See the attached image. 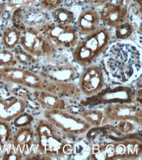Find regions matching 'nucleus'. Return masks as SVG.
Returning a JSON list of instances; mask_svg holds the SVG:
<instances>
[{
	"label": "nucleus",
	"mask_w": 142,
	"mask_h": 160,
	"mask_svg": "<svg viewBox=\"0 0 142 160\" xmlns=\"http://www.w3.org/2000/svg\"><path fill=\"white\" fill-rule=\"evenodd\" d=\"M133 1V8L136 11L140 17H141V10H142V0H132Z\"/></svg>",
	"instance_id": "33"
},
{
	"label": "nucleus",
	"mask_w": 142,
	"mask_h": 160,
	"mask_svg": "<svg viewBox=\"0 0 142 160\" xmlns=\"http://www.w3.org/2000/svg\"><path fill=\"white\" fill-rule=\"evenodd\" d=\"M1 154V159L3 160H21L24 158L22 153L19 149L15 148L11 143L5 146Z\"/></svg>",
	"instance_id": "27"
},
{
	"label": "nucleus",
	"mask_w": 142,
	"mask_h": 160,
	"mask_svg": "<svg viewBox=\"0 0 142 160\" xmlns=\"http://www.w3.org/2000/svg\"><path fill=\"white\" fill-rule=\"evenodd\" d=\"M73 1L74 4L79 6L89 5L90 3V0H73Z\"/></svg>",
	"instance_id": "34"
},
{
	"label": "nucleus",
	"mask_w": 142,
	"mask_h": 160,
	"mask_svg": "<svg viewBox=\"0 0 142 160\" xmlns=\"http://www.w3.org/2000/svg\"><path fill=\"white\" fill-rule=\"evenodd\" d=\"M43 118L50 122L56 129L70 138H76L85 135L92 128L79 115L67 110H45Z\"/></svg>",
	"instance_id": "5"
},
{
	"label": "nucleus",
	"mask_w": 142,
	"mask_h": 160,
	"mask_svg": "<svg viewBox=\"0 0 142 160\" xmlns=\"http://www.w3.org/2000/svg\"><path fill=\"white\" fill-rule=\"evenodd\" d=\"M80 116L92 128H100L108 123L103 110L95 108L85 110L81 113Z\"/></svg>",
	"instance_id": "21"
},
{
	"label": "nucleus",
	"mask_w": 142,
	"mask_h": 160,
	"mask_svg": "<svg viewBox=\"0 0 142 160\" xmlns=\"http://www.w3.org/2000/svg\"><path fill=\"white\" fill-rule=\"evenodd\" d=\"M112 39L110 30L105 26L99 27L79 41L72 51L75 62L82 67L92 64L107 49Z\"/></svg>",
	"instance_id": "3"
},
{
	"label": "nucleus",
	"mask_w": 142,
	"mask_h": 160,
	"mask_svg": "<svg viewBox=\"0 0 142 160\" xmlns=\"http://www.w3.org/2000/svg\"><path fill=\"white\" fill-rule=\"evenodd\" d=\"M39 74L48 81L71 82L77 77L78 72L73 64L66 63L45 66Z\"/></svg>",
	"instance_id": "13"
},
{
	"label": "nucleus",
	"mask_w": 142,
	"mask_h": 160,
	"mask_svg": "<svg viewBox=\"0 0 142 160\" xmlns=\"http://www.w3.org/2000/svg\"><path fill=\"white\" fill-rule=\"evenodd\" d=\"M108 123L120 121H131L141 126V106L134 102H117L108 104L103 109Z\"/></svg>",
	"instance_id": "9"
},
{
	"label": "nucleus",
	"mask_w": 142,
	"mask_h": 160,
	"mask_svg": "<svg viewBox=\"0 0 142 160\" xmlns=\"http://www.w3.org/2000/svg\"><path fill=\"white\" fill-rule=\"evenodd\" d=\"M35 129L31 125L17 128L14 132L11 144L22 154L27 155L33 150L35 146Z\"/></svg>",
	"instance_id": "16"
},
{
	"label": "nucleus",
	"mask_w": 142,
	"mask_h": 160,
	"mask_svg": "<svg viewBox=\"0 0 142 160\" xmlns=\"http://www.w3.org/2000/svg\"><path fill=\"white\" fill-rule=\"evenodd\" d=\"M14 132L11 122L0 120V152L11 143Z\"/></svg>",
	"instance_id": "24"
},
{
	"label": "nucleus",
	"mask_w": 142,
	"mask_h": 160,
	"mask_svg": "<svg viewBox=\"0 0 142 160\" xmlns=\"http://www.w3.org/2000/svg\"><path fill=\"white\" fill-rule=\"evenodd\" d=\"M9 0H0V2H7Z\"/></svg>",
	"instance_id": "35"
},
{
	"label": "nucleus",
	"mask_w": 142,
	"mask_h": 160,
	"mask_svg": "<svg viewBox=\"0 0 142 160\" xmlns=\"http://www.w3.org/2000/svg\"><path fill=\"white\" fill-rule=\"evenodd\" d=\"M32 95L35 101L45 110H68L70 104L66 100L46 90H32Z\"/></svg>",
	"instance_id": "14"
},
{
	"label": "nucleus",
	"mask_w": 142,
	"mask_h": 160,
	"mask_svg": "<svg viewBox=\"0 0 142 160\" xmlns=\"http://www.w3.org/2000/svg\"><path fill=\"white\" fill-rule=\"evenodd\" d=\"M17 65L22 67H29L36 64L37 62V58L30 55L24 51L21 47L17 48L12 51Z\"/></svg>",
	"instance_id": "23"
},
{
	"label": "nucleus",
	"mask_w": 142,
	"mask_h": 160,
	"mask_svg": "<svg viewBox=\"0 0 142 160\" xmlns=\"http://www.w3.org/2000/svg\"><path fill=\"white\" fill-rule=\"evenodd\" d=\"M21 33V31L13 25L5 26L1 36V42L4 49L9 51L16 49L20 44Z\"/></svg>",
	"instance_id": "20"
},
{
	"label": "nucleus",
	"mask_w": 142,
	"mask_h": 160,
	"mask_svg": "<svg viewBox=\"0 0 142 160\" xmlns=\"http://www.w3.org/2000/svg\"><path fill=\"white\" fill-rule=\"evenodd\" d=\"M19 45L36 58L52 57L58 49L39 29L31 27H26L22 31Z\"/></svg>",
	"instance_id": "8"
},
{
	"label": "nucleus",
	"mask_w": 142,
	"mask_h": 160,
	"mask_svg": "<svg viewBox=\"0 0 142 160\" xmlns=\"http://www.w3.org/2000/svg\"><path fill=\"white\" fill-rule=\"evenodd\" d=\"M36 151L52 159L69 157L74 152V145L58 134V131L47 119H39L35 126Z\"/></svg>",
	"instance_id": "2"
},
{
	"label": "nucleus",
	"mask_w": 142,
	"mask_h": 160,
	"mask_svg": "<svg viewBox=\"0 0 142 160\" xmlns=\"http://www.w3.org/2000/svg\"><path fill=\"white\" fill-rule=\"evenodd\" d=\"M24 159H28V160H33V159H38V160H51L52 159L47 156L43 154H42L37 151H35V152H30L29 154H28L27 155H26L24 156Z\"/></svg>",
	"instance_id": "32"
},
{
	"label": "nucleus",
	"mask_w": 142,
	"mask_h": 160,
	"mask_svg": "<svg viewBox=\"0 0 142 160\" xmlns=\"http://www.w3.org/2000/svg\"><path fill=\"white\" fill-rule=\"evenodd\" d=\"M91 159L134 160L142 155V142L139 138H126L117 141L94 144L91 148Z\"/></svg>",
	"instance_id": "4"
},
{
	"label": "nucleus",
	"mask_w": 142,
	"mask_h": 160,
	"mask_svg": "<svg viewBox=\"0 0 142 160\" xmlns=\"http://www.w3.org/2000/svg\"><path fill=\"white\" fill-rule=\"evenodd\" d=\"M115 28V37L117 39L125 41L129 39L135 32V26L130 21H126L117 26Z\"/></svg>",
	"instance_id": "25"
},
{
	"label": "nucleus",
	"mask_w": 142,
	"mask_h": 160,
	"mask_svg": "<svg viewBox=\"0 0 142 160\" xmlns=\"http://www.w3.org/2000/svg\"><path fill=\"white\" fill-rule=\"evenodd\" d=\"M105 78L100 66L91 64L85 67L79 79V88L82 94L90 98L96 95L104 88Z\"/></svg>",
	"instance_id": "10"
},
{
	"label": "nucleus",
	"mask_w": 142,
	"mask_h": 160,
	"mask_svg": "<svg viewBox=\"0 0 142 160\" xmlns=\"http://www.w3.org/2000/svg\"><path fill=\"white\" fill-rule=\"evenodd\" d=\"M100 12L94 8H88L81 12L76 22L79 34L86 36L95 31L100 26Z\"/></svg>",
	"instance_id": "17"
},
{
	"label": "nucleus",
	"mask_w": 142,
	"mask_h": 160,
	"mask_svg": "<svg viewBox=\"0 0 142 160\" xmlns=\"http://www.w3.org/2000/svg\"><path fill=\"white\" fill-rule=\"evenodd\" d=\"M37 29L58 49H73L80 40L77 28L72 24L62 25L51 20L41 25Z\"/></svg>",
	"instance_id": "7"
},
{
	"label": "nucleus",
	"mask_w": 142,
	"mask_h": 160,
	"mask_svg": "<svg viewBox=\"0 0 142 160\" xmlns=\"http://www.w3.org/2000/svg\"><path fill=\"white\" fill-rule=\"evenodd\" d=\"M110 2H116L123 5L130 7L132 0H90L89 5L92 6V8H98V7H101L104 4Z\"/></svg>",
	"instance_id": "31"
},
{
	"label": "nucleus",
	"mask_w": 142,
	"mask_h": 160,
	"mask_svg": "<svg viewBox=\"0 0 142 160\" xmlns=\"http://www.w3.org/2000/svg\"><path fill=\"white\" fill-rule=\"evenodd\" d=\"M34 121V117L31 114H29L26 111L22 114L18 116L14 120H13V125L17 128H22V127L31 125V123Z\"/></svg>",
	"instance_id": "29"
},
{
	"label": "nucleus",
	"mask_w": 142,
	"mask_h": 160,
	"mask_svg": "<svg viewBox=\"0 0 142 160\" xmlns=\"http://www.w3.org/2000/svg\"><path fill=\"white\" fill-rule=\"evenodd\" d=\"M117 124L115 125V132L123 136L131 135L136 133L137 130L136 123L131 121H120L115 122Z\"/></svg>",
	"instance_id": "26"
},
{
	"label": "nucleus",
	"mask_w": 142,
	"mask_h": 160,
	"mask_svg": "<svg viewBox=\"0 0 142 160\" xmlns=\"http://www.w3.org/2000/svg\"><path fill=\"white\" fill-rule=\"evenodd\" d=\"M43 90L51 92L66 101H77L81 96V92L78 85L72 82H60L46 80L45 89Z\"/></svg>",
	"instance_id": "18"
},
{
	"label": "nucleus",
	"mask_w": 142,
	"mask_h": 160,
	"mask_svg": "<svg viewBox=\"0 0 142 160\" xmlns=\"http://www.w3.org/2000/svg\"><path fill=\"white\" fill-rule=\"evenodd\" d=\"M20 21L25 27L39 28L47 21L46 12L40 8H32L21 9L20 11Z\"/></svg>",
	"instance_id": "19"
},
{
	"label": "nucleus",
	"mask_w": 142,
	"mask_h": 160,
	"mask_svg": "<svg viewBox=\"0 0 142 160\" xmlns=\"http://www.w3.org/2000/svg\"><path fill=\"white\" fill-rule=\"evenodd\" d=\"M27 108L25 99L20 97H0V120L11 122Z\"/></svg>",
	"instance_id": "15"
},
{
	"label": "nucleus",
	"mask_w": 142,
	"mask_h": 160,
	"mask_svg": "<svg viewBox=\"0 0 142 160\" xmlns=\"http://www.w3.org/2000/svg\"><path fill=\"white\" fill-rule=\"evenodd\" d=\"M141 51L136 44L119 42L111 45L107 50L104 64L112 79L125 82L141 70Z\"/></svg>",
	"instance_id": "1"
},
{
	"label": "nucleus",
	"mask_w": 142,
	"mask_h": 160,
	"mask_svg": "<svg viewBox=\"0 0 142 160\" xmlns=\"http://www.w3.org/2000/svg\"><path fill=\"white\" fill-rule=\"evenodd\" d=\"M16 65L17 62L12 51L5 49H0V68Z\"/></svg>",
	"instance_id": "28"
},
{
	"label": "nucleus",
	"mask_w": 142,
	"mask_h": 160,
	"mask_svg": "<svg viewBox=\"0 0 142 160\" xmlns=\"http://www.w3.org/2000/svg\"><path fill=\"white\" fill-rule=\"evenodd\" d=\"M135 93L134 89L128 86L103 89L96 95L90 97L89 102H82V104L85 106H95L101 104L134 102Z\"/></svg>",
	"instance_id": "11"
},
{
	"label": "nucleus",
	"mask_w": 142,
	"mask_h": 160,
	"mask_svg": "<svg viewBox=\"0 0 142 160\" xmlns=\"http://www.w3.org/2000/svg\"><path fill=\"white\" fill-rule=\"evenodd\" d=\"M64 0H39V8L45 12H52L61 7Z\"/></svg>",
	"instance_id": "30"
},
{
	"label": "nucleus",
	"mask_w": 142,
	"mask_h": 160,
	"mask_svg": "<svg viewBox=\"0 0 142 160\" xmlns=\"http://www.w3.org/2000/svg\"><path fill=\"white\" fill-rule=\"evenodd\" d=\"M75 20V14L70 9L60 7L52 11V21L62 25L72 24Z\"/></svg>",
	"instance_id": "22"
},
{
	"label": "nucleus",
	"mask_w": 142,
	"mask_h": 160,
	"mask_svg": "<svg viewBox=\"0 0 142 160\" xmlns=\"http://www.w3.org/2000/svg\"><path fill=\"white\" fill-rule=\"evenodd\" d=\"M100 12L101 22L106 27L115 28L127 21L130 17V7L110 2L101 6Z\"/></svg>",
	"instance_id": "12"
},
{
	"label": "nucleus",
	"mask_w": 142,
	"mask_h": 160,
	"mask_svg": "<svg viewBox=\"0 0 142 160\" xmlns=\"http://www.w3.org/2000/svg\"><path fill=\"white\" fill-rule=\"evenodd\" d=\"M0 81L31 90L45 89L46 83L39 73L17 65L0 68Z\"/></svg>",
	"instance_id": "6"
}]
</instances>
